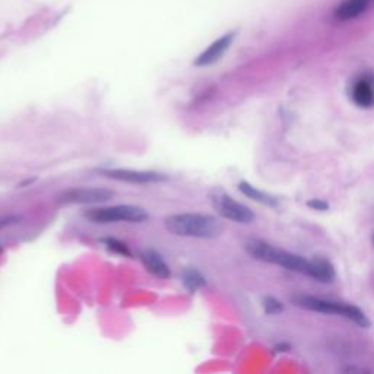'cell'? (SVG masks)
<instances>
[{"label": "cell", "mask_w": 374, "mask_h": 374, "mask_svg": "<svg viewBox=\"0 0 374 374\" xmlns=\"http://www.w3.org/2000/svg\"><path fill=\"white\" fill-rule=\"evenodd\" d=\"M293 302L295 306L310 310V311H318V313H325V314H336V316H342L355 325L361 327H368L370 320L367 319L366 313L358 309L357 306L352 304H345V303H338L332 300H325V298L319 297H311V295H295L293 298Z\"/></svg>", "instance_id": "3"}, {"label": "cell", "mask_w": 374, "mask_h": 374, "mask_svg": "<svg viewBox=\"0 0 374 374\" xmlns=\"http://www.w3.org/2000/svg\"><path fill=\"white\" fill-rule=\"evenodd\" d=\"M263 309L267 314H279L283 311V306L281 302H278L274 297H265L263 300Z\"/></svg>", "instance_id": "16"}, {"label": "cell", "mask_w": 374, "mask_h": 374, "mask_svg": "<svg viewBox=\"0 0 374 374\" xmlns=\"http://www.w3.org/2000/svg\"><path fill=\"white\" fill-rule=\"evenodd\" d=\"M233 40H234V33L226 34L224 37L218 38L203 53H201L198 56L196 61H194V65L196 66H209V65L217 63L219 59L224 56V53L230 49Z\"/></svg>", "instance_id": "9"}, {"label": "cell", "mask_w": 374, "mask_h": 374, "mask_svg": "<svg viewBox=\"0 0 374 374\" xmlns=\"http://www.w3.org/2000/svg\"><path fill=\"white\" fill-rule=\"evenodd\" d=\"M209 201H211L212 208L222 218L237 224H250L254 221V212L249 206L237 202L228 193L221 189L211 190V193H209Z\"/></svg>", "instance_id": "5"}, {"label": "cell", "mask_w": 374, "mask_h": 374, "mask_svg": "<svg viewBox=\"0 0 374 374\" xmlns=\"http://www.w3.org/2000/svg\"><path fill=\"white\" fill-rule=\"evenodd\" d=\"M84 217L94 224H142L149 219L146 209L134 205H116L106 208H93L84 212Z\"/></svg>", "instance_id": "4"}, {"label": "cell", "mask_w": 374, "mask_h": 374, "mask_svg": "<svg viewBox=\"0 0 374 374\" xmlns=\"http://www.w3.org/2000/svg\"><path fill=\"white\" fill-rule=\"evenodd\" d=\"M104 177L111 178L116 182H125L130 185H151L167 182L169 177L166 174L155 171H134V170H122V169H101L98 170Z\"/></svg>", "instance_id": "7"}, {"label": "cell", "mask_w": 374, "mask_h": 374, "mask_svg": "<svg viewBox=\"0 0 374 374\" xmlns=\"http://www.w3.org/2000/svg\"><path fill=\"white\" fill-rule=\"evenodd\" d=\"M167 231L177 237L212 240L224 233V224L211 215L176 214L164 219Z\"/></svg>", "instance_id": "1"}, {"label": "cell", "mask_w": 374, "mask_h": 374, "mask_svg": "<svg viewBox=\"0 0 374 374\" xmlns=\"http://www.w3.org/2000/svg\"><path fill=\"white\" fill-rule=\"evenodd\" d=\"M336 276L334 265L323 258L311 259V275L310 278L319 282H332Z\"/></svg>", "instance_id": "12"}, {"label": "cell", "mask_w": 374, "mask_h": 374, "mask_svg": "<svg viewBox=\"0 0 374 374\" xmlns=\"http://www.w3.org/2000/svg\"><path fill=\"white\" fill-rule=\"evenodd\" d=\"M183 286L187 291L194 293L206 286V279L196 269H187L183 274Z\"/></svg>", "instance_id": "14"}, {"label": "cell", "mask_w": 374, "mask_h": 374, "mask_svg": "<svg viewBox=\"0 0 374 374\" xmlns=\"http://www.w3.org/2000/svg\"><path fill=\"white\" fill-rule=\"evenodd\" d=\"M114 192L104 187H73L59 196V203L66 205H95L109 202L114 198Z\"/></svg>", "instance_id": "6"}, {"label": "cell", "mask_w": 374, "mask_h": 374, "mask_svg": "<svg viewBox=\"0 0 374 374\" xmlns=\"http://www.w3.org/2000/svg\"><path fill=\"white\" fill-rule=\"evenodd\" d=\"M238 190H240L244 196H247L249 199L254 201V202H259L265 206H271V208H275L278 206V199L271 196V194H267L262 190H259L258 187H254L251 186L250 183L247 182H240L238 183Z\"/></svg>", "instance_id": "13"}, {"label": "cell", "mask_w": 374, "mask_h": 374, "mask_svg": "<svg viewBox=\"0 0 374 374\" xmlns=\"http://www.w3.org/2000/svg\"><path fill=\"white\" fill-rule=\"evenodd\" d=\"M307 206L316 209V211H326V209H329V203L322 199H311L307 202Z\"/></svg>", "instance_id": "18"}, {"label": "cell", "mask_w": 374, "mask_h": 374, "mask_svg": "<svg viewBox=\"0 0 374 374\" xmlns=\"http://www.w3.org/2000/svg\"><path fill=\"white\" fill-rule=\"evenodd\" d=\"M374 0H343L334 10V20L339 22H347L355 20L366 13Z\"/></svg>", "instance_id": "10"}, {"label": "cell", "mask_w": 374, "mask_h": 374, "mask_svg": "<svg viewBox=\"0 0 374 374\" xmlns=\"http://www.w3.org/2000/svg\"><path fill=\"white\" fill-rule=\"evenodd\" d=\"M244 250L256 260L278 265L281 267L288 269V271L302 275H311V260H307L303 256H298L295 253L278 249L263 240L250 238V240L244 243Z\"/></svg>", "instance_id": "2"}, {"label": "cell", "mask_w": 374, "mask_h": 374, "mask_svg": "<svg viewBox=\"0 0 374 374\" xmlns=\"http://www.w3.org/2000/svg\"><path fill=\"white\" fill-rule=\"evenodd\" d=\"M351 100L360 109L374 107V73H364L352 82Z\"/></svg>", "instance_id": "8"}, {"label": "cell", "mask_w": 374, "mask_h": 374, "mask_svg": "<svg viewBox=\"0 0 374 374\" xmlns=\"http://www.w3.org/2000/svg\"><path fill=\"white\" fill-rule=\"evenodd\" d=\"M139 259L143 263L146 271L155 278L167 279L171 276L170 266L162 259L161 254L153 249H146L139 253Z\"/></svg>", "instance_id": "11"}, {"label": "cell", "mask_w": 374, "mask_h": 374, "mask_svg": "<svg viewBox=\"0 0 374 374\" xmlns=\"http://www.w3.org/2000/svg\"><path fill=\"white\" fill-rule=\"evenodd\" d=\"M104 246H106L107 250L113 251V253H117L120 254V256H125V258H132V251L129 250V247L126 246V243L117 240V238L114 237H106V238H101L100 240Z\"/></svg>", "instance_id": "15"}, {"label": "cell", "mask_w": 374, "mask_h": 374, "mask_svg": "<svg viewBox=\"0 0 374 374\" xmlns=\"http://www.w3.org/2000/svg\"><path fill=\"white\" fill-rule=\"evenodd\" d=\"M21 217L18 215H6V217H0V230H3L6 227H10L13 226V224L20 222Z\"/></svg>", "instance_id": "17"}]
</instances>
